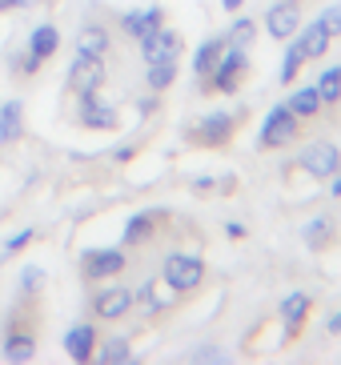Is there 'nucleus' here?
<instances>
[{
	"mask_svg": "<svg viewBox=\"0 0 341 365\" xmlns=\"http://www.w3.org/2000/svg\"><path fill=\"white\" fill-rule=\"evenodd\" d=\"M245 65H249V53H245V48H229V44H225V53H221V61H217V68L209 73V81H213L217 93H233V88H237V76L245 73Z\"/></svg>",
	"mask_w": 341,
	"mask_h": 365,
	"instance_id": "423d86ee",
	"label": "nucleus"
},
{
	"mask_svg": "<svg viewBox=\"0 0 341 365\" xmlns=\"http://www.w3.org/2000/svg\"><path fill=\"white\" fill-rule=\"evenodd\" d=\"M221 4H225V12H237V9H241V0H221Z\"/></svg>",
	"mask_w": 341,
	"mask_h": 365,
	"instance_id": "58836bf2",
	"label": "nucleus"
},
{
	"mask_svg": "<svg viewBox=\"0 0 341 365\" xmlns=\"http://www.w3.org/2000/svg\"><path fill=\"white\" fill-rule=\"evenodd\" d=\"M161 24H165V9H133V12H125L121 16V29H125L133 41H141V36H149V33H157Z\"/></svg>",
	"mask_w": 341,
	"mask_h": 365,
	"instance_id": "ddd939ff",
	"label": "nucleus"
},
{
	"mask_svg": "<svg viewBox=\"0 0 341 365\" xmlns=\"http://www.w3.org/2000/svg\"><path fill=\"white\" fill-rule=\"evenodd\" d=\"M189 357L193 361H225V349H217V345H197Z\"/></svg>",
	"mask_w": 341,
	"mask_h": 365,
	"instance_id": "2f4dec72",
	"label": "nucleus"
},
{
	"mask_svg": "<svg viewBox=\"0 0 341 365\" xmlns=\"http://www.w3.org/2000/svg\"><path fill=\"white\" fill-rule=\"evenodd\" d=\"M330 193L341 197V173H333V185H330Z\"/></svg>",
	"mask_w": 341,
	"mask_h": 365,
	"instance_id": "4c0bfd02",
	"label": "nucleus"
},
{
	"mask_svg": "<svg viewBox=\"0 0 341 365\" xmlns=\"http://www.w3.org/2000/svg\"><path fill=\"white\" fill-rule=\"evenodd\" d=\"M56 48H61V33H56L53 24H36L29 33V44H24V76L41 73V65L56 53Z\"/></svg>",
	"mask_w": 341,
	"mask_h": 365,
	"instance_id": "20e7f679",
	"label": "nucleus"
},
{
	"mask_svg": "<svg viewBox=\"0 0 341 365\" xmlns=\"http://www.w3.org/2000/svg\"><path fill=\"white\" fill-rule=\"evenodd\" d=\"M157 221H161L157 209H141V213H133V217L125 221V233H121V241H125V245H145V241L153 237V225H157Z\"/></svg>",
	"mask_w": 341,
	"mask_h": 365,
	"instance_id": "f3484780",
	"label": "nucleus"
},
{
	"mask_svg": "<svg viewBox=\"0 0 341 365\" xmlns=\"http://www.w3.org/2000/svg\"><path fill=\"white\" fill-rule=\"evenodd\" d=\"M0 354L9 357V361H29V357L36 354V337H32V329H24V325L4 329V349H0Z\"/></svg>",
	"mask_w": 341,
	"mask_h": 365,
	"instance_id": "dca6fc26",
	"label": "nucleus"
},
{
	"mask_svg": "<svg viewBox=\"0 0 341 365\" xmlns=\"http://www.w3.org/2000/svg\"><path fill=\"white\" fill-rule=\"evenodd\" d=\"M9 68L12 73H24V53H9Z\"/></svg>",
	"mask_w": 341,
	"mask_h": 365,
	"instance_id": "473e14b6",
	"label": "nucleus"
},
{
	"mask_svg": "<svg viewBox=\"0 0 341 365\" xmlns=\"http://www.w3.org/2000/svg\"><path fill=\"white\" fill-rule=\"evenodd\" d=\"M32 241H36V229H21V233H12L4 245H0V261H9V257H16L21 249H29Z\"/></svg>",
	"mask_w": 341,
	"mask_h": 365,
	"instance_id": "c85d7f7f",
	"label": "nucleus"
},
{
	"mask_svg": "<svg viewBox=\"0 0 341 365\" xmlns=\"http://www.w3.org/2000/svg\"><path fill=\"white\" fill-rule=\"evenodd\" d=\"M285 105L297 113V120H301V117H317V113H321V97H317V88H313V85H310V88H297V93L285 101Z\"/></svg>",
	"mask_w": 341,
	"mask_h": 365,
	"instance_id": "5701e85b",
	"label": "nucleus"
},
{
	"mask_svg": "<svg viewBox=\"0 0 341 365\" xmlns=\"http://www.w3.org/2000/svg\"><path fill=\"white\" fill-rule=\"evenodd\" d=\"M24 4H32V0H0V12L4 9H24Z\"/></svg>",
	"mask_w": 341,
	"mask_h": 365,
	"instance_id": "f704fd0d",
	"label": "nucleus"
},
{
	"mask_svg": "<svg viewBox=\"0 0 341 365\" xmlns=\"http://www.w3.org/2000/svg\"><path fill=\"white\" fill-rule=\"evenodd\" d=\"M253 36H257L253 21H245V16H241V21H233V29H229L225 44H229V48H249V44H253Z\"/></svg>",
	"mask_w": 341,
	"mask_h": 365,
	"instance_id": "a878e982",
	"label": "nucleus"
},
{
	"mask_svg": "<svg viewBox=\"0 0 341 365\" xmlns=\"http://www.w3.org/2000/svg\"><path fill=\"white\" fill-rule=\"evenodd\" d=\"M173 81H177V61H157V65H149V73H145V85H149L153 93H165Z\"/></svg>",
	"mask_w": 341,
	"mask_h": 365,
	"instance_id": "b1692460",
	"label": "nucleus"
},
{
	"mask_svg": "<svg viewBox=\"0 0 341 365\" xmlns=\"http://www.w3.org/2000/svg\"><path fill=\"white\" fill-rule=\"evenodd\" d=\"M310 293H289L285 301H281V325H285V337H297L301 325H305V317H310Z\"/></svg>",
	"mask_w": 341,
	"mask_h": 365,
	"instance_id": "4468645a",
	"label": "nucleus"
},
{
	"mask_svg": "<svg viewBox=\"0 0 341 365\" xmlns=\"http://www.w3.org/2000/svg\"><path fill=\"white\" fill-rule=\"evenodd\" d=\"M193 189H197V193H205V189H213V177H197V181H193Z\"/></svg>",
	"mask_w": 341,
	"mask_h": 365,
	"instance_id": "72a5a7b5",
	"label": "nucleus"
},
{
	"mask_svg": "<svg viewBox=\"0 0 341 365\" xmlns=\"http://www.w3.org/2000/svg\"><path fill=\"white\" fill-rule=\"evenodd\" d=\"M317 24H321L330 36H341V4H330V9L317 16Z\"/></svg>",
	"mask_w": 341,
	"mask_h": 365,
	"instance_id": "7c9ffc66",
	"label": "nucleus"
},
{
	"mask_svg": "<svg viewBox=\"0 0 341 365\" xmlns=\"http://www.w3.org/2000/svg\"><path fill=\"white\" fill-rule=\"evenodd\" d=\"M88 305H93V313L101 317V322H121V317L133 309V293L121 289V285H113V289H101Z\"/></svg>",
	"mask_w": 341,
	"mask_h": 365,
	"instance_id": "9b49d317",
	"label": "nucleus"
},
{
	"mask_svg": "<svg viewBox=\"0 0 341 365\" xmlns=\"http://www.w3.org/2000/svg\"><path fill=\"white\" fill-rule=\"evenodd\" d=\"M233 129H237V117L233 113H205L201 117V125L193 129V137L201 140V145H225V140L233 137Z\"/></svg>",
	"mask_w": 341,
	"mask_h": 365,
	"instance_id": "f8f14e48",
	"label": "nucleus"
},
{
	"mask_svg": "<svg viewBox=\"0 0 341 365\" xmlns=\"http://www.w3.org/2000/svg\"><path fill=\"white\" fill-rule=\"evenodd\" d=\"M301 29V12L293 0H281V4H273L265 16V33L273 36V41H289V36H297Z\"/></svg>",
	"mask_w": 341,
	"mask_h": 365,
	"instance_id": "9d476101",
	"label": "nucleus"
},
{
	"mask_svg": "<svg viewBox=\"0 0 341 365\" xmlns=\"http://www.w3.org/2000/svg\"><path fill=\"white\" fill-rule=\"evenodd\" d=\"M21 133H24V105L21 101H4L0 105V145L21 140Z\"/></svg>",
	"mask_w": 341,
	"mask_h": 365,
	"instance_id": "6ab92c4d",
	"label": "nucleus"
},
{
	"mask_svg": "<svg viewBox=\"0 0 341 365\" xmlns=\"http://www.w3.org/2000/svg\"><path fill=\"white\" fill-rule=\"evenodd\" d=\"M76 101H81V105H76V117H81L85 129H117V108L108 105V101H101L96 93L76 97Z\"/></svg>",
	"mask_w": 341,
	"mask_h": 365,
	"instance_id": "1a4fd4ad",
	"label": "nucleus"
},
{
	"mask_svg": "<svg viewBox=\"0 0 341 365\" xmlns=\"http://www.w3.org/2000/svg\"><path fill=\"white\" fill-rule=\"evenodd\" d=\"M313 88H317L321 105H337V101H341V68H325Z\"/></svg>",
	"mask_w": 341,
	"mask_h": 365,
	"instance_id": "393cba45",
	"label": "nucleus"
},
{
	"mask_svg": "<svg viewBox=\"0 0 341 365\" xmlns=\"http://www.w3.org/2000/svg\"><path fill=\"white\" fill-rule=\"evenodd\" d=\"M76 53L81 56H101V61H105V53H108L105 24H85V29L76 33Z\"/></svg>",
	"mask_w": 341,
	"mask_h": 365,
	"instance_id": "aec40b11",
	"label": "nucleus"
},
{
	"mask_svg": "<svg viewBox=\"0 0 341 365\" xmlns=\"http://www.w3.org/2000/svg\"><path fill=\"white\" fill-rule=\"evenodd\" d=\"M41 285H44V269H41V265H24V269H21V297L41 293Z\"/></svg>",
	"mask_w": 341,
	"mask_h": 365,
	"instance_id": "c756f323",
	"label": "nucleus"
},
{
	"mask_svg": "<svg viewBox=\"0 0 341 365\" xmlns=\"http://www.w3.org/2000/svg\"><path fill=\"white\" fill-rule=\"evenodd\" d=\"M225 233H229V237H245V225H237V221H229V225H225Z\"/></svg>",
	"mask_w": 341,
	"mask_h": 365,
	"instance_id": "c9c22d12",
	"label": "nucleus"
},
{
	"mask_svg": "<svg viewBox=\"0 0 341 365\" xmlns=\"http://www.w3.org/2000/svg\"><path fill=\"white\" fill-rule=\"evenodd\" d=\"M325 329H330V333H341V313H333L330 322H325Z\"/></svg>",
	"mask_w": 341,
	"mask_h": 365,
	"instance_id": "e433bc0d",
	"label": "nucleus"
},
{
	"mask_svg": "<svg viewBox=\"0 0 341 365\" xmlns=\"http://www.w3.org/2000/svg\"><path fill=\"white\" fill-rule=\"evenodd\" d=\"M93 349H96V329L93 325H73L64 333V354L73 361H93Z\"/></svg>",
	"mask_w": 341,
	"mask_h": 365,
	"instance_id": "2eb2a0df",
	"label": "nucleus"
},
{
	"mask_svg": "<svg viewBox=\"0 0 341 365\" xmlns=\"http://www.w3.org/2000/svg\"><path fill=\"white\" fill-rule=\"evenodd\" d=\"M297 137V113L289 105H278L265 113V125H261V133H257V145L261 149H281V145H289V140Z\"/></svg>",
	"mask_w": 341,
	"mask_h": 365,
	"instance_id": "f03ea898",
	"label": "nucleus"
},
{
	"mask_svg": "<svg viewBox=\"0 0 341 365\" xmlns=\"http://www.w3.org/2000/svg\"><path fill=\"white\" fill-rule=\"evenodd\" d=\"M301 169L310 173V177H333L341 169V153L333 140H313L310 149L301 153Z\"/></svg>",
	"mask_w": 341,
	"mask_h": 365,
	"instance_id": "0eeeda50",
	"label": "nucleus"
},
{
	"mask_svg": "<svg viewBox=\"0 0 341 365\" xmlns=\"http://www.w3.org/2000/svg\"><path fill=\"white\" fill-rule=\"evenodd\" d=\"M301 65H305V56H301L297 41H293L285 48V61H281V85H293V81H297V73H301Z\"/></svg>",
	"mask_w": 341,
	"mask_h": 365,
	"instance_id": "bb28decb",
	"label": "nucleus"
},
{
	"mask_svg": "<svg viewBox=\"0 0 341 365\" xmlns=\"http://www.w3.org/2000/svg\"><path fill=\"white\" fill-rule=\"evenodd\" d=\"M330 41H333V36L325 33V29H321L317 21H313V24H305V29H301V36H297V48H301V56H305V61H313V56H325V48H330Z\"/></svg>",
	"mask_w": 341,
	"mask_h": 365,
	"instance_id": "412c9836",
	"label": "nucleus"
},
{
	"mask_svg": "<svg viewBox=\"0 0 341 365\" xmlns=\"http://www.w3.org/2000/svg\"><path fill=\"white\" fill-rule=\"evenodd\" d=\"M161 281L177 293H189L205 281V261L193 257V253H169L161 261Z\"/></svg>",
	"mask_w": 341,
	"mask_h": 365,
	"instance_id": "f257e3e1",
	"label": "nucleus"
},
{
	"mask_svg": "<svg viewBox=\"0 0 341 365\" xmlns=\"http://www.w3.org/2000/svg\"><path fill=\"white\" fill-rule=\"evenodd\" d=\"M81 273L88 281H108L125 273V249H85L81 253Z\"/></svg>",
	"mask_w": 341,
	"mask_h": 365,
	"instance_id": "39448f33",
	"label": "nucleus"
},
{
	"mask_svg": "<svg viewBox=\"0 0 341 365\" xmlns=\"http://www.w3.org/2000/svg\"><path fill=\"white\" fill-rule=\"evenodd\" d=\"M177 53H181V36L173 33V29H165V24H161L157 33L141 36V56H145V65H157V61H177Z\"/></svg>",
	"mask_w": 341,
	"mask_h": 365,
	"instance_id": "6e6552de",
	"label": "nucleus"
},
{
	"mask_svg": "<svg viewBox=\"0 0 341 365\" xmlns=\"http://www.w3.org/2000/svg\"><path fill=\"white\" fill-rule=\"evenodd\" d=\"M305 245H313V249H321L325 245V241H330L333 237V225H330V217H317V221H310V225H305Z\"/></svg>",
	"mask_w": 341,
	"mask_h": 365,
	"instance_id": "cd10ccee",
	"label": "nucleus"
},
{
	"mask_svg": "<svg viewBox=\"0 0 341 365\" xmlns=\"http://www.w3.org/2000/svg\"><path fill=\"white\" fill-rule=\"evenodd\" d=\"M105 61L101 56H73V65H68V85H73L76 97H88V93H101V85H105Z\"/></svg>",
	"mask_w": 341,
	"mask_h": 365,
	"instance_id": "7ed1b4c3",
	"label": "nucleus"
},
{
	"mask_svg": "<svg viewBox=\"0 0 341 365\" xmlns=\"http://www.w3.org/2000/svg\"><path fill=\"white\" fill-rule=\"evenodd\" d=\"M221 53H225V36H213V41H205L201 48H197V56H193V73L209 81V73L217 68V61H221Z\"/></svg>",
	"mask_w": 341,
	"mask_h": 365,
	"instance_id": "4be33fe9",
	"label": "nucleus"
},
{
	"mask_svg": "<svg viewBox=\"0 0 341 365\" xmlns=\"http://www.w3.org/2000/svg\"><path fill=\"white\" fill-rule=\"evenodd\" d=\"M93 357L101 365H125V361H133V345H128V337H96V349H93Z\"/></svg>",
	"mask_w": 341,
	"mask_h": 365,
	"instance_id": "a211bd4d",
	"label": "nucleus"
}]
</instances>
